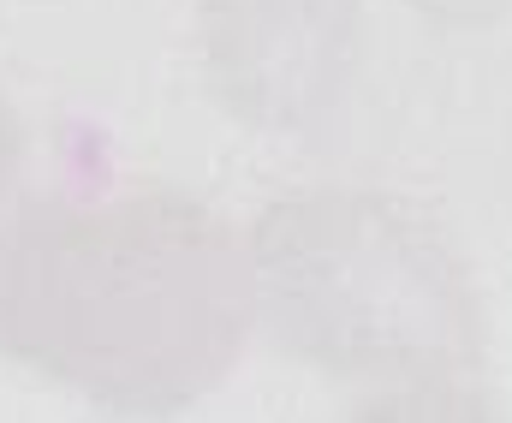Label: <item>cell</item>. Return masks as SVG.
I'll return each instance as SVG.
<instances>
[{"mask_svg": "<svg viewBox=\"0 0 512 423\" xmlns=\"http://www.w3.org/2000/svg\"><path fill=\"white\" fill-rule=\"evenodd\" d=\"M251 304V245L179 185L42 191L0 221V352L102 412L215 394Z\"/></svg>", "mask_w": 512, "mask_h": 423, "instance_id": "cell-1", "label": "cell"}, {"mask_svg": "<svg viewBox=\"0 0 512 423\" xmlns=\"http://www.w3.org/2000/svg\"><path fill=\"white\" fill-rule=\"evenodd\" d=\"M274 346L399 412H483V304L453 233L382 185H310L251 227Z\"/></svg>", "mask_w": 512, "mask_h": 423, "instance_id": "cell-2", "label": "cell"}, {"mask_svg": "<svg viewBox=\"0 0 512 423\" xmlns=\"http://www.w3.org/2000/svg\"><path fill=\"white\" fill-rule=\"evenodd\" d=\"M215 102L268 138H322L364 60V0H197Z\"/></svg>", "mask_w": 512, "mask_h": 423, "instance_id": "cell-3", "label": "cell"}, {"mask_svg": "<svg viewBox=\"0 0 512 423\" xmlns=\"http://www.w3.org/2000/svg\"><path fill=\"white\" fill-rule=\"evenodd\" d=\"M429 24H447V30H477V24H495L507 18L512 0H411Z\"/></svg>", "mask_w": 512, "mask_h": 423, "instance_id": "cell-4", "label": "cell"}, {"mask_svg": "<svg viewBox=\"0 0 512 423\" xmlns=\"http://www.w3.org/2000/svg\"><path fill=\"white\" fill-rule=\"evenodd\" d=\"M18 149H24V132H18V120H12V108L0 96V197H6V185L18 173Z\"/></svg>", "mask_w": 512, "mask_h": 423, "instance_id": "cell-5", "label": "cell"}]
</instances>
